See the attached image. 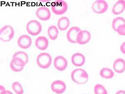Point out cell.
<instances>
[{"instance_id":"5bb4252c","label":"cell","mask_w":125,"mask_h":94,"mask_svg":"<svg viewBox=\"0 0 125 94\" xmlns=\"http://www.w3.org/2000/svg\"><path fill=\"white\" fill-rule=\"evenodd\" d=\"M73 64L77 67H81L85 62V58L82 54L76 53L73 55L71 57Z\"/></svg>"},{"instance_id":"8fae6325","label":"cell","mask_w":125,"mask_h":94,"mask_svg":"<svg viewBox=\"0 0 125 94\" xmlns=\"http://www.w3.org/2000/svg\"><path fill=\"white\" fill-rule=\"evenodd\" d=\"M81 31V29L78 26H74L71 27L67 32L66 35L68 41L71 43H77V36Z\"/></svg>"},{"instance_id":"d4e9b609","label":"cell","mask_w":125,"mask_h":94,"mask_svg":"<svg viewBox=\"0 0 125 94\" xmlns=\"http://www.w3.org/2000/svg\"><path fill=\"white\" fill-rule=\"evenodd\" d=\"M116 32L120 35L125 36V24L120 26L117 29Z\"/></svg>"},{"instance_id":"277c9868","label":"cell","mask_w":125,"mask_h":94,"mask_svg":"<svg viewBox=\"0 0 125 94\" xmlns=\"http://www.w3.org/2000/svg\"><path fill=\"white\" fill-rule=\"evenodd\" d=\"M12 61L20 67H24L29 61V57L24 51H18L13 55Z\"/></svg>"},{"instance_id":"83f0119b","label":"cell","mask_w":125,"mask_h":94,"mask_svg":"<svg viewBox=\"0 0 125 94\" xmlns=\"http://www.w3.org/2000/svg\"><path fill=\"white\" fill-rule=\"evenodd\" d=\"M115 94H125V91L121 90L117 92Z\"/></svg>"},{"instance_id":"d6986e66","label":"cell","mask_w":125,"mask_h":94,"mask_svg":"<svg viewBox=\"0 0 125 94\" xmlns=\"http://www.w3.org/2000/svg\"><path fill=\"white\" fill-rule=\"evenodd\" d=\"M48 36L52 40H55L57 39L59 34V31L57 27L54 25H52L48 29Z\"/></svg>"},{"instance_id":"ac0fdd59","label":"cell","mask_w":125,"mask_h":94,"mask_svg":"<svg viewBox=\"0 0 125 94\" xmlns=\"http://www.w3.org/2000/svg\"><path fill=\"white\" fill-rule=\"evenodd\" d=\"M57 24L60 30L64 31L70 25V21L67 17L63 16L58 19Z\"/></svg>"},{"instance_id":"cb8c5ba5","label":"cell","mask_w":125,"mask_h":94,"mask_svg":"<svg viewBox=\"0 0 125 94\" xmlns=\"http://www.w3.org/2000/svg\"><path fill=\"white\" fill-rule=\"evenodd\" d=\"M10 68L13 71L15 72H19L23 70L24 67L19 66V65L15 64L13 62L11 61L10 63Z\"/></svg>"},{"instance_id":"5b68a950","label":"cell","mask_w":125,"mask_h":94,"mask_svg":"<svg viewBox=\"0 0 125 94\" xmlns=\"http://www.w3.org/2000/svg\"><path fill=\"white\" fill-rule=\"evenodd\" d=\"M14 35V31L10 25H6L2 27L0 30V39L2 41H10L13 39Z\"/></svg>"},{"instance_id":"2e32d148","label":"cell","mask_w":125,"mask_h":94,"mask_svg":"<svg viewBox=\"0 0 125 94\" xmlns=\"http://www.w3.org/2000/svg\"><path fill=\"white\" fill-rule=\"evenodd\" d=\"M114 71L118 73H122L125 71V61L122 58L118 59L113 64Z\"/></svg>"},{"instance_id":"4fadbf2b","label":"cell","mask_w":125,"mask_h":94,"mask_svg":"<svg viewBox=\"0 0 125 94\" xmlns=\"http://www.w3.org/2000/svg\"><path fill=\"white\" fill-rule=\"evenodd\" d=\"M91 38V35L87 30H81L77 37V42L79 44H85L88 42Z\"/></svg>"},{"instance_id":"44dd1931","label":"cell","mask_w":125,"mask_h":94,"mask_svg":"<svg viewBox=\"0 0 125 94\" xmlns=\"http://www.w3.org/2000/svg\"><path fill=\"white\" fill-rule=\"evenodd\" d=\"M125 24V19L121 17H118L114 19L112 23V26L113 29L116 31L117 29L120 26Z\"/></svg>"},{"instance_id":"ffe728a7","label":"cell","mask_w":125,"mask_h":94,"mask_svg":"<svg viewBox=\"0 0 125 94\" xmlns=\"http://www.w3.org/2000/svg\"><path fill=\"white\" fill-rule=\"evenodd\" d=\"M100 74L103 78L109 79L114 77V73L110 69L105 67L101 69L100 72Z\"/></svg>"},{"instance_id":"603a6c76","label":"cell","mask_w":125,"mask_h":94,"mask_svg":"<svg viewBox=\"0 0 125 94\" xmlns=\"http://www.w3.org/2000/svg\"><path fill=\"white\" fill-rule=\"evenodd\" d=\"M94 93L95 94H108V92L105 87L101 84H97L94 87Z\"/></svg>"},{"instance_id":"e0dca14e","label":"cell","mask_w":125,"mask_h":94,"mask_svg":"<svg viewBox=\"0 0 125 94\" xmlns=\"http://www.w3.org/2000/svg\"><path fill=\"white\" fill-rule=\"evenodd\" d=\"M125 9V1L119 0L114 4L113 8V13L114 15H118L123 13Z\"/></svg>"},{"instance_id":"52a82bcc","label":"cell","mask_w":125,"mask_h":94,"mask_svg":"<svg viewBox=\"0 0 125 94\" xmlns=\"http://www.w3.org/2000/svg\"><path fill=\"white\" fill-rule=\"evenodd\" d=\"M92 9L94 12L98 14H102L105 12L108 9V4L105 0H98L93 3Z\"/></svg>"},{"instance_id":"6da1fadb","label":"cell","mask_w":125,"mask_h":94,"mask_svg":"<svg viewBox=\"0 0 125 94\" xmlns=\"http://www.w3.org/2000/svg\"><path fill=\"white\" fill-rule=\"evenodd\" d=\"M71 77L73 81L78 84H84L88 80V73L82 69L74 70L71 73Z\"/></svg>"},{"instance_id":"3957f363","label":"cell","mask_w":125,"mask_h":94,"mask_svg":"<svg viewBox=\"0 0 125 94\" xmlns=\"http://www.w3.org/2000/svg\"><path fill=\"white\" fill-rule=\"evenodd\" d=\"M26 29L29 34L33 36L37 35L42 29L41 24L36 20H32L27 23Z\"/></svg>"},{"instance_id":"30bf717a","label":"cell","mask_w":125,"mask_h":94,"mask_svg":"<svg viewBox=\"0 0 125 94\" xmlns=\"http://www.w3.org/2000/svg\"><path fill=\"white\" fill-rule=\"evenodd\" d=\"M36 15L39 19L42 21H47L51 18L50 11L45 6H41L37 9Z\"/></svg>"},{"instance_id":"ba28073f","label":"cell","mask_w":125,"mask_h":94,"mask_svg":"<svg viewBox=\"0 0 125 94\" xmlns=\"http://www.w3.org/2000/svg\"><path fill=\"white\" fill-rule=\"evenodd\" d=\"M54 65L57 70L59 71H62L65 70L67 67L68 61L63 57L59 56L54 59Z\"/></svg>"},{"instance_id":"9a60e30c","label":"cell","mask_w":125,"mask_h":94,"mask_svg":"<svg viewBox=\"0 0 125 94\" xmlns=\"http://www.w3.org/2000/svg\"><path fill=\"white\" fill-rule=\"evenodd\" d=\"M48 44L49 42L48 39L44 36L37 37L35 41L36 47L40 50H46L48 47Z\"/></svg>"},{"instance_id":"484cf974","label":"cell","mask_w":125,"mask_h":94,"mask_svg":"<svg viewBox=\"0 0 125 94\" xmlns=\"http://www.w3.org/2000/svg\"><path fill=\"white\" fill-rule=\"evenodd\" d=\"M121 51L124 54H125V41L123 43L120 47Z\"/></svg>"},{"instance_id":"4316f807","label":"cell","mask_w":125,"mask_h":94,"mask_svg":"<svg viewBox=\"0 0 125 94\" xmlns=\"http://www.w3.org/2000/svg\"><path fill=\"white\" fill-rule=\"evenodd\" d=\"M0 94H13V93L10 91H9V90H4L0 93Z\"/></svg>"},{"instance_id":"7a4b0ae2","label":"cell","mask_w":125,"mask_h":94,"mask_svg":"<svg viewBox=\"0 0 125 94\" xmlns=\"http://www.w3.org/2000/svg\"><path fill=\"white\" fill-rule=\"evenodd\" d=\"M36 62L38 65L41 68H48L51 65L52 57L48 53H41L37 57Z\"/></svg>"},{"instance_id":"8992f818","label":"cell","mask_w":125,"mask_h":94,"mask_svg":"<svg viewBox=\"0 0 125 94\" xmlns=\"http://www.w3.org/2000/svg\"><path fill=\"white\" fill-rule=\"evenodd\" d=\"M68 8L66 2L62 0H58L53 2L51 7L53 12L56 15L64 14L67 11Z\"/></svg>"},{"instance_id":"7c38bea8","label":"cell","mask_w":125,"mask_h":94,"mask_svg":"<svg viewBox=\"0 0 125 94\" xmlns=\"http://www.w3.org/2000/svg\"><path fill=\"white\" fill-rule=\"evenodd\" d=\"M17 43L19 47L23 49H26L30 47L32 44V39L29 36L23 34L19 37Z\"/></svg>"},{"instance_id":"9c48e42d","label":"cell","mask_w":125,"mask_h":94,"mask_svg":"<svg viewBox=\"0 0 125 94\" xmlns=\"http://www.w3.org/2000/svg\"><path fill=\"white\" fill-rule=\"evenodd\" d=\"M51 87L52 90L56 94H61L66 90V84L60 80H57L53 82Z\"/></svg>"},{"instance_id":"7402d4cb","label":"cell","mask_w":125,"mask_h":94,"mask_svg":"<svg viewBox=\"0 0 125 94\" xmlns=\"http://www.w3.org/2000/svg\"><path fill=\"white\" fill-rule=\"evenodd\" d=\"M12 88L16 94H23V89L20 83L15 82L12 84Z\"/></svg>"}]
</instances>
